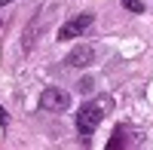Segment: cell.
Masks as SVG:
<instances>
[{
    "label": "cell",
    "mask_w": 153,
    "mask_h": 150,
    "mask_svg": "<svg viewBox=\"0 0 153 150\" xmlns=\"http://www.w3.org/2000/svg\"><path fill=\"white\" fill-rule=\"evenodd\" d=\"M104 107H107V98L83 104L80 114H76V132H80V135H92L101 126V120H104Z\"/></svg>",
    "instance_id": "cell-1"
},
{
    "label": "cell",
    "mask_w": 153,
    "mask_h": 150,
    "mask_svg": "<svg viewBox=\"0 0 153 150\" xmlns=\"http://www.w3.org/2000/svg\"><path fill=\"white\" fill-rule=\"evenodd\" d=\"M92 22H95L92 12H80V16L68 19V22L58 28V40H76V37H83L89 28H92Z\"/></svg>",
    "instance_id": "cell-2"
},
{
    "label": "cell",
    "mask_w": 153,
    "mask_h": 150,
    "mask_svg": "<svg viewBox=\"0 0 153 150\" xmlns=\"http://www.w3.org/2000/svg\"><path fill=\"white\" fill-rule=\"evenodd\" d=\"M71 104V95L65 89H43L40 92V107L49 110V114H58V110H68Z\"/></svg>",
    "instance_id": "cell-3"
},
{
    "label": "cell",
    "mask_w": 153,
    "mask_h": 150,
    "mask_svg": "<svg viewBox=\"0 0 153 150\" xmlns=\"http://www.w3.org/2000/svg\"><path fill=\"white\" fill-rule=\"evenodd\" d=\"M92 61H95V49H92V46H76V49L68 52L65 68H89Z\"/></svg>",
    "instance_id": "cell-4"
},
{
    "label": "cell",
    "mask_w": 153,
    "mask_h": 150,
    "mask_svg": "<svg viewBox=\"0 0 153 150\" xmlns=\"http://www.w3.org/2000/svg\"><path fill=\"white\" fill-rule=\"evenodd\" d=\"M37 31H40V19H31L28 31H25V37H22V49H25V52H31V49H34V40H37Z\"/></svg>",
    "instance_id": "cell-5"
},
{
    "label": "cell",
    "mask_w": 153,
    "mask_h": 150,
    "mask_svg": "<svg viewBox=\"0 0 153 150\" xmlns=\"http://www.w3.org/2000/svg\"><path fill=\"white\" fill-rule=\"evenodd\" d=\"M123 6L129 9V12H144V3H141V0H123Z\"/></svg>",
    "instance_id": "cell-6"
},
{
    "label": "cell",
    "mask_w": 153,
    "mask_h": 150,
    "mask_svg": "<svg viewBox=\"0 0 153 150\" xmlns=\"http://www.w3.org/2000/svg\"><path fill=\"white\" fill-rule=\"evenodd\" d=\"M76 92H92V80H80V86H76Z\"/></svg>",
    "instance_id": "cell-7"
},
{
    "label": "cell",
    "mask_w": 153,
    "mask_h": 150,
    "mask_svg": "<svg viewBox=\"0 0 153 150\" xmlns=\"http://www.w3.org/2000/svg\"><path fill=\"white\" fill-rule=\"evenodd\" d=\"M9 3H16V0H0V6H9Z\"/></svg>",
    "instance_id": "cell-8"
}]
</instances>
